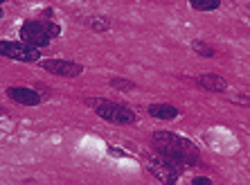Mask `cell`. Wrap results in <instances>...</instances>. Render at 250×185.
Instances as JSON below:
<instances>
[{
  "mask_svg": "<svg viewBox=\"0 0 250 185\" xmlns=\"http://www.w3.org/2000/svg\"><path fill=\"white\" fill-rule=\"evenodd\" d=\"M151 142H153V149L163 158H167L171 165H176L181 172L196 165L198 156H201V151H198V147L194 145L192 140L185 138V136H178L174 131H153Z\"/></svg>",
  "mask_w": 250,
  "mask_h": 185,
  "instance_id": "cell-1",
  "label": "cell"
},
{
  "mask_svg": "<svg viewBox=\"0 0 250 185\" xmlns=\"http://www.w3.org/2000/svg\"><path fill=\"white\" fill-rule=\"evenodd\" d=\"M86 106L97 113L102 120L111 122V124H120V127H131L138 122V116L133 111L128 109L124 104H117V102H111V99H104V97H88L86 99Z\"/></svg>",
  "mask_w": 250,
  "mask_h": 185,
  "instance_id": "cell-2",
  "label": "cell"
},
{
  "mask_svg": "<svg viewBox=\"0 0 250 185\" xmlns=\"http://www.w3.org/2000/svg\"><path fill=\"white\" fill-rule=\"evenodd\" d=\"M0 57L14 59L21 64H36L41 61V50L27 46L23 41H0Z\"/></svg>",
  "mask_w": 250,
  "mask_h": 185,
  "instance_id": "cell-3",
  "label": "cell"
},
{
  "mask_svg": "<svg viewBox=\"0 0 250 185\" xmlns=\"http://www.w3.org/2000/svg\"><path fill=\"white\" fill-rule=\"evenodd\" d=\"M146 169L151 172L153 179H158L163 185H176L181 179V169L171 165L167 158H163L160 154L158 156H146Z\"/></svg>",
  "mask_w": 250,
  "mask_h": 185,
  "instance_id": "cell-4",
  "label": "cell"
},
{
  "mask_svg": "<svg viewBox=\"0 0 250 185\" xmlns=\"http://www.w3.org/2000/svg\"><path fill=\"white\" fill-rule=\"evenodd\" d=\"M21 41L41 50V47H47L52 43V36L47 34L43 21H25V23L21 25Z\"/></svg>",
  "mask_w": 250,
  "mask_h": 185,
  "instance_id": "cell-5",
  "label": "cell"
},
{
  "mask_svg": "<svg viewBox=\"0 0 250 185\" xmlns=\"http://www.w3.org/2000/svg\"><path fill=\"white\" fill-rule=\"evenodd\" d=\"M41 68L50 75L57 77H65V79H72V77H79L83 72V66L77 64V61H68V59H41L39 61Z\"/></svg>",
  "mask_w": 250,
  "mask_h": 185,
  "instance_id": "cell-6",
  "label": "cell"
},
{
  "mask_svg": "<svg viewBox=\"0 0 250 185\" xmlns=\"http://www.w3.org/2000/svg\"><path fill=\"white\" fill-rule=\"evenodd\" d=\"M7 97L14 99L21 106H39L43 102L41 92H36L34 88H25V86H9L7 88Z\"/></svg>",
  "mask_w": 250,
  "mask_h": 185,
  "instance_id": "cell-7",
  "label": "cell"
},
{
  "mask_svg": "<svg viewBox=\"0 0 250 185\" xmlns=\"http://www.w3.org/2000/svg\"><path fill=\"white\" fill-rule=\"evenodd\" d=\"M198 86H203L209 92H226L228 91V79L214 72H203L198 77Z\"/></svg>",
  "mask_w": 250,
  "mask_h": 185,
  "instance_id": "cell-8",
  "label": "cell"
},
{
  "mask_svg": "<svg viewBox=\"0 0 250 185\" xmlns=\"http://www.w3.org/2000/svg\"><path fill=\"white\" fill-rule=\"evenodd\" d=\"M149 116L156 117V120H176L178 117V109L174 104H165V102H158V104H149Z\"/></svg>",
  "mask_w": 250,
  "mask_h": 185,
  "instance_id": "cell-9",
  "label": "cell"
},
{
  "mask_svg": "<svg viewBox=\"0 0 250 185\" xmlns=\"http://www.w3.org/2000/svg\"><path fill=\"white\" fill-rule=\"evenodd\" d=\"M86 27L93 29V32H97V34H102V32H108L111 29V21L104 16H88L86 18Z\"/></svg>",
  "mask_w": 250,
  "mask_h": 185,
  "instance_id": "cell-10",
  "label": "cell"
},
{
  "mask_svg": "<svg viewBox=\"0 0 250 185\" xmlns=\"http://www.w3.org/2000/svg\"><path fill=\"white\" fill-rule=\"evenodd\" d=\"M189 7L196 12H214L221 7V0H189Z\"/></svg>",
  "mask_w": 250,
  "mask_h": 185,
  "instance_id": "cell-11",
  "label": "cell"
},
{
  "mask_svg": "<svg viewBox=\"0 0 250 185\" xmlns=\"http://www.w3.org/2000/svg\"><path fill=\"white\" fill-rule=\"evenodd\" d=\"M192 50L194 52L198 54V57H205V59H212L216 54V50L212 46H208V43H205V41H192Z\"/></svg>",
  "mask_w": 250,
  "mask_h": 185,
  "instance_id": "cell-12",
  "label": "cell"
},
{
  "mask_svg": "<svg viewBox=\"0 0 250 185\" xmlns=\"http://www.w3.org/2000/svg\"><path fill=\"white\" fill-rule=\"evenodd\" d=\"M111 88H115V91H122V92L135 91V81L124 79V77H113V79H111Z\"/></svg>",
  "mask_w": 250,
  "mask_h": 185,
  "instance_id": "cell-13",
  "label": "cell"
},
{
  "mask_svg": "<svg viewBox=\"0 0 250 185\" xmlns=\"http://www.w3.org/2000/svg\"><path fill=\"white\" fill-rule=\"evenodd\" d=\"M43 23H45L47 34L52 36V39H57V36L61 34V25H59V23H52V21H43Z\"/></svg>",
  "mask_w": 250,
  "mask_h": 185,
  "instance_id": "cell-14",
  "label": "cell"
},
{
  "mask_svg": "<svg viewBox=\"0 0 250 185\" xmlns=\"http://www.w3.org/2000/svg\"><path fill=\"white\" fill-rule=\"evenodd\" d=\"M192 185H212V179H208V176H194Z\"/></svg>",
  "mask_w": 250,
  "mask_h": 185,
  "instance_id": "cell-15",
  "label": "cell"
},
{
  "mask_svg": "<svg viewBox=\"0 0 250 185\" xmlns=\"http://www.w3.org/2000/svg\"><path fill=\"white\" fill-rule=\"evenodd\" d=\"M108 151H111L113 156H124V151L122 149H115V147H108Z\"/></svg>",
  "mask_w": 250,
  "mask_h": 185,
  "instance_id": "cell-16",
  "label": "cell"
},
{
  "mask_svg": "<svg viewBox=\"0 0 250 185\" xmlns=\"http://www.w3.org/2000/svg\"><path fill=\"white\" fill-rule=\"evenodd\" d=\"M2 16H5V9H2V5H0V21H2Z\"/></svg>",
  "mask_w": 250,
  "mask_h": 185,
  "instance_id": "cell-17",
  "label": "cell"
},
{
  "mask_svg": "<svg viewBox=\"0 0 250 185\" xmlns=\"http://www.w3.org/2000/svg\"><path fill=\"white\" fill-rule=\"evenodd\" d=\"M2 113H5V111H2V109H0V116H2Z\"/></svg>",
  "mask_w": 250,
  "mask_h": 185,
  "instance_id": "cell-18",
  "label": "cell"
},
{
  "mask_svg": "<svg viewBox=\"0 0 250 185\" xmlns=\"http://www.w3.org/2000/svg\"><path fill=\"white\" fill-rule=\"evenodd\" d=\"M2 2H5V0H0V5H2Z\"/></svg>",
  "mask_w": 250,
  "mask_h": 185,
  "instance_id": "cell-19",
  "label": "cell"
},
{
  "mask_svg": "<svg viewBox=\"0 0 250 185\" xmlns=\"http://www.w3.org/2000/svg\"><path fill=\"white\" fill-rule=\"evenodd\" d=\"M248 9H250V5H248Z\"/></svg>",
  "mask_w": 250,
  "mask_h": 185,
  "instance_id": "cell-20",
  "label": "cell"
}]
</instances>
